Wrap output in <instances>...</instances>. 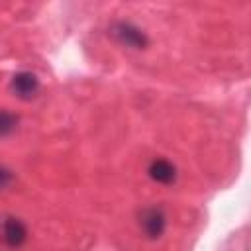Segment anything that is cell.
I'll return each mask as SVG.
<instances>
[{
    "instance_id": "cell-4",
    "label": "cell",
    "mask_w": 251,
    "mask_h": 251,
    "mask_svg": "<svg viewBox=\"0 0 251 251\" xmlns=\"http://www.w3.org/2000/svg\"><path fill=\"white\" fill-rule=\"evenodd\" d=\"M10 88L20 100H31L39 92V78L29 71H20L12 76Z\"/></svg>"
},
{
    "instance_id": "cell-6",
    "label": "cell",
    "mask_w": 251,
    "mask_h": 251,
    "mask_svg": "<svg viewBox=\"0 0 251 251\" xmlns=\"http://www.w3.org/2000/svg\"><path fill=\"white\" fill-rule=\"evenodd\" d=\"M18 127V116L0 108V137H6L10 135L14 129Z\"/></svg>"
},
{
    "instance_id": "cell-1",
    "label": "cell",
    "mask_w": 251,
    "mask_h": 251,
    "mask_svg": "<svg viewBox=\"0 0 251 251\" xmlns=\"http://www.w3.org/2000/svg\"><path fill=\"white\" fill-rule=\"evenodd\" d=\"M110 33L118 43L129 47V49H145L149 43L145 31L131 22H124V20L114 22L110 27Z\"/></svg>"
},
{
    "instance_id": "cell-2",
    "label": "cell",
    "mask_w": 251,
    "mask_h": 251,
    "mask_svg": "<svg viewBox=\"0 0 251 251\" xmlns=\"http://www.w3.org/2000/svg\"><path fill=\"white\" fill-rule=\"evenodd\" d=\"M0 239L4 241V245L12 247V249L22 247L27 239L25 224L16 216H4L0 220Z\"/></svg>"
},
{
    "instance_id": "cell-3",
    "label": "cell",
    "mask_w": 251,
    "mask_h": 251,
    "mask_svg": "<svg viewBox=\"0 0 251 251\" xmlns=\"http://www.w3.org/2000/svg\"><path fill=\"white\" fill-rule=\"evenodd\" d=\"M139 226L149 239H159L167 227V216H165L163 208H159V206L145 208L139 216Z\"/></svg>"
},
{
    "instance_id": "cell-5",
    "label": "cell",
    "mask_w": 251,
    "mask_h": 251,
    "mask_svg": "<svg viewBox=\"0 0 251 251\" xmlns=\"http://www.w3.org/2000/svg\"><path fill=\"white\" fill-rule=\"evenodd\" d=\"M147 175L159 184H173L176 180V167L167 159H153L147 167Z\"/></svg>"
},
{
    "instance_id": "cell-7",
    "label": "cell",
    "mask_w": 251,
    "mask_h": 251,
    "mask_svg": "<svg viewBox=\"0 0 251 251\" xmlns=\"http://www.w3.org/2000/svg\"><path fill=\"white\" fill-rule=\"evenodd\" d=\"M12 180H14V173L10 169H6L4 165H0V190L8 188L12 184Z\"/></svg>"
}]
</instances>
